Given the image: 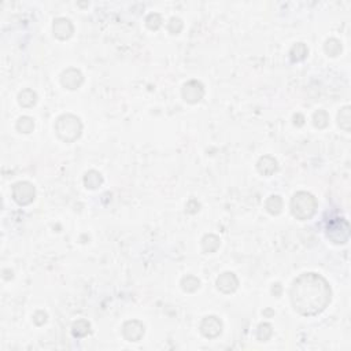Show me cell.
Wrapping results in <instances>:
<instances>
[{
  "mask_svg": "<svg viewBox=\"0 0 351 351\" xmlns=\"http://www.w3.org/2000/svg\"><path fill=\"white\" fill-rule=\"evenodd\" d=\"M303 124H304V117L301 113H296L295 116H294V125L295 126H302Z\"/></svg>",
  "mask_w": 351,
  "mask_h": 351,
  "instance_id": "f546056e",
  "label": "cell"
},
{
  "mask_svg": "<svg viewBox=\"0 0 351 351\" xmlns=\"http://www.w3.org/2000/svg\"><path fill=\"white\" fill-rule=\"evenodd\" d=\"M263 314H275V313H273L272 310H265V311H263Z\"/></svg>",
  "mask_w": 351,
  "mask_h": 351,
  "instance_id": "4dcf8cb0",
  "label": "cell"
},
{
  "mask_svg": "<svg viewBox=\"0 0 351 351\" xmlns=\"http://www.w3.org/2000/svg\"><path fill=\"white\" fill-rule=\"evenodd\" d=\"M183 28H184V23H183V21L180 20L179 17L170 18V21L167 23V30H169L172 35H179L180 32L183 30Z\"/></svg>",
  "mask_w": 351,
  "mask_h": 351,
  "instance_id": "484cf974",
  "label": "cell"
},
{
  "mask_svg": "<svg viewBox=\"0 0 351 351\" xmlns=\"http://www.w3.org/2000/svg\"><path fill=\"white\" fill-rule=\"evenodd\" d=\"M307 55H309V48L306 47L304 43H296L289 49V58L292 62H301L303 59H306Z\"/></svg>",
  "mask_w": 351,
  "mask_h": 351,
  "instance_id": "9a60e30c",
  "label": "cell"
},
{
  "mask_svg": "<svg viewBox=\"0 0 351 351\" xmlns=\"http://www.w3.org/2000/svg\"><path fill=\"white\" fill-rule=\"evenodd\" d=\"M313 125L318 129H324L329 125V116L325 110H317L313 114Z\"/></svg>",
  "mask_w": 351,
  "mask_h": 351,
  "instance_id": "603a6c76",
  "label": "cell"
},
{
  "mask_svg": "<svg viewBox=\"0 0 351 351\" xmlns=\"http://www.w3.org/2000/svg\"><path fill=\"white\" fill-rule=\"evenodd\" d=\"M337 125L344 132H350L351 129V109L350 106H344L337 114Z\"/></svg>",
  "mask_w": 351,
  "mask_h": 351,
  "instance_id": "e0dca14e",
  "label": "cell"
},
{
  "mask_svg": "<svg viewBox=\"0 0 351 351\" xmlns=\"http://www.w3.org/2000/svg\"><path fill=\"white\" fill-rule=\"evenodd\" d=\"M282 206H284V203H282V199L279 195H270L266 200V203H265L266 211L272 215H279L281 213Z\"/></svg>",
  "mask_w": 351,
  "mask_h": 351,
  "instance_id": "d6986e66",
  "label": "cell"
},
{
  "mask_svg": "<svg viewBox=\"0 0 351 351\" xmlns=\"http://www.w3.org/2000/svg\"><path fill=\"white\" fill-rule=\"evenodd\" d=\"M37 102V94H36L33 90H26L21 91L20 94H18V103L20 106L22 107H25V109H29V107H33Z\"/></svg>",
  "mask_w": 351,
  "mask_h": 351,
  "instance_id": "2e32d148",
  "label": "cell"
},
{
  "mask_svg": "<svg viewBox=\"0 0 351 351\" xmlns=\"http://www.w3.org/2000/svg\"><path fill=\"white\" fill-rule=\"evenodd\" d=\"M144 324L139 320H129L122 327V335L128 342H139L144 336Z\"/></svg>",
  "mask_w": 351,
  "mask_h": 351,
  "instance_id": "30bf717a",
  "label": "cell"
},
{
  "mask_svg": "<svg viewBox=\"0 0 351 351\" xmlns=\"http://www.w3.org/2000/svg\"><path fill=\"white\" fill-rule=\"evenodd\" d=\"M145 25L150 30H158L162 26V17L158 13H151L145 18Z\"/></svg>",
  "mask_w": 351,
  "mask_h": 351,
  "instance_id": "d4e9b609",
  "label": "cell"
},
{
  "mask_svg": "<svg viewBox=\"0 0 351 351\" xmlns=\"http://www.w3.org/2000/svg\"><path fill=\"white\" fill-rule=\"evenodd\" d=\"M257 170L261 173L262 176H272L279 170V162L270 155H263L257 162Z\"/></svg>",
  "mask_w": 351,
  "mask_h": 351,
  "instance_id": "7c38bea8",
  "label": "cell"
},
{
  "mask_svg": "<svg viewBox=\"0 0 351 351\" xmlns=\"http://www.w3.org/2000/svg\"><path fill=\"white\" fill-rule=\"evenodd\" d=\"M52 32L58 40H69L70 37L74 33V26L69 18L59 17L54 20L52 23Z\"/></svg>",
  "mask_w": 351,
  "mask_h": 351,
  "instance_id": "9c48e42d",
  "label": "cell"
},
{
  "mask_svg": "<svg viewBox=\"0 0 351 351\" xmlns=\"http://www.w3.org/2000/svg\"><path fill=\"white\" fill-rule=\"evenodd\" d=\"M181 96L187 103L196 104L205 96V85L198 80H189L181 88Z\"/></svg>",
  "mask_w": 351,
  "mask_h": 351,
  "instance_id": "8992f818",
  "label": "cell"
},
{
  "mask_svg": "<svg viewBox=\"0 0 351 351\" xmlns=\"http://www.w3.org/2000/svg\"><path fill=\"white\" fill-rule=\"evenodd\" d=\"M273 335V327L269 323H262L258 325L257 329V339L259 342H268L269 339Z\"/></svg>",
  "mask_w": 351,
  "mask_h": 351,
  "instance_id": "cb8c5ba5",
  "label": "cell"
},
{
  "mask_svg": "<svg viewBox=\"0 0 351 351\" xmlns=\"http://www.w3.org/2000/svg\"><path fill=\"white\" fill-rule=\"evenodd\" d=\"M327 237L333 244H344L350 239V225L344 218L332 220L327 225Z\"/></svg>",
  "mask_w": 351,
  "mask_h": 351,
  "instance_id": "277c9868",
  "label": "cell"
},
{
  "mask_svg": "<svg viewBox=\"0 0 351 351\" xmlns=\"http://www.w3.org/2000/svg\"><path fill=\"white\" fill-rule=\"evenodd\" d=\"M103 184V176L97 170H90L84 176V186L88 189H96Z\"/></svg>",
  "mask_w": 351,
  "mask_h": 351,
  "instance_id": "4fadbf2b",
  "label": "cell"
},
{
  "mask_svg": "<svg viewBox=\"0 0 351 351\" xmlns=\"http://www.w3.org/2000/svg\"><path fill=\"white\" fill-rule=\"evenodd\" d=\"M281 292H282L281 284H280V282H276V284H273V287H272V294L279 298V296H281Z\"/></svg>",
  "mask_w": 351,
  "mask_h": 351,
  "instance_id": "f1b7e54d",
  "label": "cell"
},
{
  "mask_svg": "<svg viewBox=\"0 0 351 351\" xmlns=\"http://www.w3.org/2000/svg\"><path fill=\"white\" fill-rule=\"evenodd\" d=\"M330 299L329 282L318 273H303L291 287V303L301 316H318L329 306Z\"/></svg>",
  "mask_w": 351,
  "mask_h": 351,
  "instance_id": "6da1fadb",
  "label": "cell"
},
{
  "mask_svg": "<svg viewBox=\"0 0 351 351\" xmlns=\"http://www.w3.org/2000/svg\"><path fill=\"white\" fill-rule=\"evenodd\" d=\"M84 83L83 73L76 68H69L61 74V84L63 88L70 91H74L80 88Z\"/></svg>",
  "mask_w": 351,
  "mask_h": 351,
  "instance_id": "ba28073f",
  "label": "cell"
},
{
  "mask_svg": "<svg viewBox=\"0 0 351 351\" xmlns=\"http://www.w3.org/2000/svg\"><path fill=\"white\" fill-rule=\"evenodd\" d=\"M55 132L65 143H74L83 133V122L74 114H62L56 119Z\"/></svg>",
  "mask_w": 351,
  "mask_h": 351,
  "instance_id": "7a4b0ae2",
  "label": "cell"
},
{
  "mask_svg": "<svg viewBox=\"0 0 351 351\" xmlns=\"http://www.w3.org/2000/svg\"><path fill=\"white\" fill-rule=\"evenodd\" d=\"M47 320H48V314L44 311V310H37L35 314H33V323L36 325H39V327H42L44 324L47 323Z\"/></svg>",
  "mask_w": 351,
  "mask_h": 351,
  "instance_id": "4316f807",
  "label": "cell"
},
{
  "mask_svg": "<svg viewBox=\"0 0 351 351\" xmlns=\"http://www.w3.org/2000/svg\"><path fill=\"white\" fill-rule=\"evenodd\" d=\"M220 237L214 234H205L203 239H202V250L205 253H215L220 248Z\"/></svg>",
  "mask_w": 351,
  "mask_h": 351,
  "instance_id": "5bb4252c",
  "label": "cell"
},
{
  "mask_svg": "<svg viewBox=\"0 0 351 351\" xmlns=\"http://www.w3.org/2000/svg\"><path fill=\"white\" fill-rule=\"evenodd\" d=\"M291 213L299 221L310 220L317 211V199L306 191L296 192L291 199Z\"/></svg>",
  "mask_w": 351,
  "mask_h": 351,
  "instance_id": "3957f363",
  "label": "cell"
},
{
  "mask_svg": "<svg viewBox=\"0 0 351 351\" xmlns=\"http://www.w3.org/2000/svg\"><path fill=\"white\" fill-rule=\"evenodd\" d=\"M180 284H181V288L184 289L186 292H195V291L199 289L200 280L192 275H187L181 279Z\"/></svg>",
  "mask_w": 351,
  "mask_h": 351,
  "instance_id": "7402d4cb",
  "label": "cell"
},
{
  "mask_svg": "<svg viewBox=\"0 0 351 351\" xmlns=\"http://www.w3.org/2000/svg\"><path fill=\"white\" fill-rule=\"evenodd\" d=\"M215 284L222 294H232L239 288V279L232 272H224L222 275L218 276Z\"/></svg>",
  "mask_w": 351,
  "mask_h": 351,
  "instance_id": "8fae6325",
  "label": "cell"
},
{
  "mask_svg": "<svg viewBox=\"0 0 351 351\" xmlns=\"http://www.w3.org/2000/svg\"><path fill=\"white\" fill-rule=\"evenodd\" d=\"M91 332V324L88 320H77L76 323L71 325V335L77 339L80 337H85Z\"/></svg>",
  "mask_w": 351,
  "mask_h": 351,
  "instance_id": "ac0fdd59",
  "label": "cell"
},
{
  "mask_svg": "<svg viewBox=\"0 0 351 351\" xmlns=\"http://www.w3.org/2000/svg\"><path fill=\"white\" fill-rule=\"evenodd\" d=\"M199 209H200V203L196 199H193L192 198V199H189L188 202H187L186 211L188 214L198 213V211H199Z\"/></svg>",
  "mask_w": 351,
  "mask_h": 351,
  "instance_id": "83f0119b",
  "label": "cell"
},
{
  "mask_svg": "<svg viewBox=\"0 0 351 351\" xmlns=\"http://www.w3.org/2000/svg\"><path fill=\"white\" fill-rule=\"evenodd\" d=\"M222 332V321L217 316H207L200 324V333L207 339H215Z\"/></svg>",
  "mask_w": 351,
  "mask_h": 351,
  "instance_id": "52a82bcc",
  "label": "cell"
},
{
  "mask_svg": "<svg viewBox=\"0 0 351 351\" xmlns=\"http://www.w3.org/2000/svg\"><path fill=\"white\" fill-rule=\"evenodd\" d=\"M11 193H13V199L20 206H26V205H30L35 200L36 188L29 181H18L13 186Z\"/></svg>",
  "mask_w": 351,
  "mask_h": 351,
  "instance_id": "5b68a950",
  "label": "cell"
},
{
  "mask_svg": "<svg viewBox=\"0 0 351 351\" xmlns=\"http://www.w3.org/2000/svg\"><path fill=\"white\" fill-rule=\"evenodd\" d=\"M15 128H17V131L20 132V133H25V135L32 133L33 129H35V119L32 117H28V116L20 117L18 121H17Z\"/></svg>",
  "mask_w": 351,
  "mask_h": 351,
  "instance_id": "44dd1931",
  "label": "cell"
},
{
  "mask_svg": "<svg viewBox=\"0 0 351 351\" xmlns=\"http://www.w3.org/2000/svg\"><path fill=\"white\" fill-rule=\"evenodd\" d=\"M342 43L340 40H337L335 37H330L328 39L325 44H324V51H325V54L328 56H337L340 55V52H342Z\"/></svg>",
  "mask_w": 351,
  "mask_h": 351,
  "instance_id": "ffe728a7",
  "label": "cell"
}]
</instances>
